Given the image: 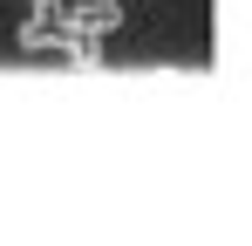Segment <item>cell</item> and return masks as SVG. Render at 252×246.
<instances>
[{
  "label": "cell",
  "instance_id": "6da1fadb",
  "mask_svg": "<svg viewBox=\"0 0 252 246\" xmlns=\"http://www.w3.org/2000/svg\"><path fill=\"white\" fill-rule=\"evenodd\" d=\"M116 21H123V0H68V7H55V28L62 35H82V41H102Z\"/></svg>",
  "mask_w": 252,
  "mask_h": 246
},
{
  "label": "cell",
  "instance_id": "7a4b0ae2",
  "mask_svg": "<svg viewBox=\"0 0 252 246\" xmlns=\"http://www.w3.org/2000/svg\"><path fill=\"white\" fill-rule=\"evenodd\" d=\"M55 7H62V0H34V14L21 21V48H55V35H62V28H55Z\"/></svg>",
  "mask_w": 252,
  "mask_h": 246
}]
</instances>
